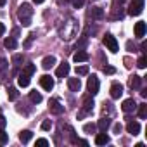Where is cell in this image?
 <instances>
[{
  "mask_svg": "<svg viewBox=\"0 0 147 147\" xmlns=\"http://www.w3.org/2000/svg\"><path fill=\"white\" fill-rule=\"evenodd\" d=\"M116 2H119V4H123V2H125V0H116Z\"/></svg>",
  "mask_w": 147,
  "mask_h": 147,
  "instance_id": "cell-43",
  "label": "cell"
},
{
  "mask_svg": "<svg viewBox=\"0 0 147 147\" xmlns=\"http://www.w3.org/2000/svg\"><path fill=\"white\" fill-rule=\"evenodd\" d=\"M140 83H142V78H140V76L133 75V76L130 78V87H131V88H138V87H140Z\"/></svg>",
  "mask_w": 147,
  "mask_h": 147,
  "instance_id": "cell-23",
  "label": "cell"
},
{
  "mask_svg": "<svg viewBox=\"0 0 147 147\" xmlns=\"http://www.w3.org/2000/svg\"><path fill=\"white\" fill-rule=\"evenodd\" d=\"M87 14H88V18H92V19H102V18H104V9H102V7H90Z\"/></svg>",
  "mask_w": 147,
  "mask_h": 147,
  "instance_id": "cell-8",
  "label": "cell"
},
{
  "mask_svg": "<svg viewBox=\"0 0 147 147\" xmlns=\"http://www.w3.org/2000/svg\"><path fill=\"white\" fill-rule=\"evenodd\" d=\"M121 109H123L125 113H131V111H135V109H137V104H135V100H133V99H126V100H123Z\"/></svg>",
  "mask_w": 147,
  "mask_h": 147,
  "instance_id": "cell-14",
  "label": "cell"
},
{
  "mask_svg": "<svg viewBox=\"0 0 147 147\" xmlns=\"http://www.w3.org/2000/svg\"><path fill=\"white\" fill-rule=\"evenodd\" d=\"M5 2H7V0H0V7H2V5H5Z\"/></svg>",
  "mask_w": 147,
  "mask_h": 147,
  "instance_id": "cell-42",
  "label": "cell"
},
{
  "mask_svg": "<svg viewBox=\"0 0 147 147\" xmlns=\"http://www.w3.org/2000/svg\"><path fill=\"white\" fill-rule=\"evenodd\" d=\"M7 95H9V100H16L18 95H19V92H18V88H9Z\"/></svg>",
  "mask_w": 147,
  "mask_h": 147,
  "instance_id": "cell-27",
  "label": "cell"
},
{
  "mask_svg": "<svg viewBox=\"0 0 147 147\" xmlns=\"http://www.w3.org/2000/svg\"><path fill=\"white\" fill-rule=\"evenodd\" d=\"M104 73H107V75H113V73H114V67H111V66H106V67H104Z\"/></svg>",
  "mask_w": 147,
  "mask_h": 147,
  "instance_id": "cell-38",
  "label": "cell"
},
{
  "mask_svg": "<svg viewBox=\"0 0 147 147\" xmlns=\"http://www.w3.org/2000/svg\"><path fill=\"white\" fill-rule=\"evenodd\" d=\"M133 33H135V36H137V38H142V36L145 35V23H144V21H138V23H135Z\"/></svg>",
  "mask_w": 147,
  "mask_h": 147,
  "instance_id": "cell-13",
  "label": "cell"
},
{
  "mask_svg": "<svg viewBox=\"0 0 147 147\" xmlns=\"http://www.w3.org/2000/svg\"><path fill=\"white\" fill-rule=\"evenodd\" d=\"M7 64H9V62H7V59H4V57H0V71H4V69L7 67Z\"/></svg>",
  "mask_w": 147,
  "mask_h": 147,
  "instance_id": "cell-36",
  "label": "cell"
},
{
  "mask_svg": "<svg viewBox=\"0 0 147 147\" xmlns=\"http://www.w3.org/2000/svg\"><path fill=\"white\" fill-rule=\"evenodd\" d=\"M18 85H19V87H23V88H24V87H28V85H30V76L21 75V76L18 78Z\"/></svg>",
  "mask_w": 147,
  "mask_h": 147,
  "instance_id": "cell-25",
  "label": "cell"
},
{
  "mask_svg": "<svg viewBox=\"0 0 147 147\" xmlns=\"http://www.w3.org/2000/svg\"><path fill=\"white\" fill-rule=\"evenodd\" d=\"M69 69H71V67H69V64H67V62H61V64H59V67L55 69V76H57V78H64V76H67Z\"/></svg>",
  "mask_w": 147,
  "mask_h": 147,
  "instance_id": "cell-7",
  "label": "cell"
},
{
  "mask_svg": "<svg viewBox=\"0 0 147 147\" xmlns=\"http://www.w3.org/2000/svg\"><path fill=\"white\" fill-rule=\"evenodd\" d=\"M137 66H138V67H140V69H144V67H145V66H147V59H145V57H144V55H142V57H140V59H138V61H137Z\"/></svg>",
  "mask_w": 147,
  "mask_h": 147,
  "instance_id": "cell-30",
  "label": "cell"
},
{
  "mask_svg": "<svg viewBox=\"0 0 147 147\" xmlns=\"http://www.w3.org/2000/svg\"><path fill=\"white\" fill-rule=\"evenodd\" d=\"M83 4H85V0H73V7H75V9L83 7Z\"/></svg>",
  "mask_w": 147,
  "mask_h": 147,
  "instance_id": "cell-34",
  "label": "cell"
},
{
  "mask_svg": "<svg viewBox=\"0 0 147 147\" xmlns=\"http://www.w3.org/2000/svg\"><path fill=\"white\" fill-rule=\"evenodd\" d=\"M4 47H5V49H9V50H14V49L18 47V42H16V38H14V36H9V38H5V40H4Z\"/></svg>",
  "mask_w": 147,
  "mask_h": 147,
  "instance_id": "cell-18",
  "label": "cell"
},
{
  "mask_svg": "<svg viewBox=\"0 0 147 147\" xmlns=\"http://www.w3.org/2000/svg\"><path fill=\"white\" fill-rule=\"evenodd\" d=\"M67 87H69L71 92H80V88H82L80 78H69V80H67Z\"/></svg>",
  "mask_w": 147,
  "mask_h": 147,
  "instance_id": "cell-12",
  "label": "cell"
},
{
  "mask_svg": "<svg viewBox=\"0 0 147 147\" xmlns=\"http://www.w3.org/2000/svg\"><path fill=\"white\" fill-rule=\"evenodd\" d=\"M126 131L130 133V135H138L140 133V123H137V121H128V125H126Z\"/></svg>",
  "mask_w": 147,
  "mask_h": 147,
  "instance_id": "cell-11",
  "label": "cell"
},
{
  "mask_svg": "<svg viewBox=\"0 0 147 147\" xmlns=\"http://www.w3.org/2000/svg\"><path fill=\"white\" fill-rule=\"evenodd\" d=\"M50 128H52V121L50 119H45L42 123V130H50Z\"/></svg>",
  "mask_w": 147,
  "mask_h": 147,
  "instance_id": "cell-33",
  "label": "cell"
},
{
  "mask_svg": "<svg viewBox=\"0 0 147 147\" xmlns=\"http://www.w3.org/2000/svg\"><path fill=\"white\" fill-rule=\"evenodd\" d=\"M12 62H14L16 66H19V64L23 62V55H21V54H16V55L12 57Z\"/></svg>",
  "mask_w": 147,
  "mask_h": 147,
  "instance_id": "cell-31",
  "label": "cell"
},
{
  "mask_svg": "<svg viewBox=\"0 0 147 147\" xmlns=\"http://www.w3.org/2000/svg\"><path fill=\"white\" fill-rule=\"evenodd\" d=\"M92 109H94V100H92L90 97H87V99L83 100V109L80 111V114H78V118H83V116H87V114H90V113H92Z\"/></svg>",
  "mask_w": 147,
  "mask_h": 147,
  "instance_id": "cell-6",
  "label": "cell"
},
{
  "mask_svg": "<svg viewBox=\"0 0 147 147\" xmlns=\"http://www.w3.org/2000/svg\"><path fill=\"white\" fill-rule=\"evenodd\" d=\"M123 95V85L121 83H113L111 85V97L113 99H119Z\"/></svg>",
  "mask_w": 147,
  "mask_h": 147,
  "instance_id": "cell-10",
  "label": "cell"
},
{
  "mask_svg": "<svg viewBox=\"0 0 147 147\" xmlns=\"http://www.w3.org/2000/svg\"><path fill=\"white\" fill-rule=\"evenodd\" d=\"M83 131H85V133H94V131H95V125H94V123H87V125L83 126Z\"/></svg>",
  "mask_w": 147,
  "mask_h": 147,
  "instance_id": "cell-29",
  "label": "cell"
},
{
  "mask_svg": "<svg viewBox=\"0 0 147 147\" xmlns=\"http://www.w3.org/2000/svg\"><path fill=\"white\" fill-rule=\"evenodd\" d=\"M49 145V140L47 138H38L36 140V147H47Z\"/></svg>",
  "mask_w": 147,
  "mask_h": 147,
  "instance_id": "cell-32",
  "label": "cell"
},
{
  "mask_svg": "<svg viewBox=\"0 0 147 147\" xmlns=\"http://www.w3.org/2000/svg\"><path fill=\"white\" fill-rule=\"evenodd\" d=\"M104 45H106L113 54H116L118 49H119V45H118V42H116V38H114L113 35H106V36H104Z\"/></svg>",
  "mask_w": 147,
  "mask_h": 147,
  "instance_id": "cell-3",
  "label": "cell"
},
{
  "mask_svg": "<svg viewBox=\"0 0 147 147\" xmlns=\"http://www.w3.org/2000/svg\"><path fill=\"white\" fill-rule=\"evenodd\" d=\"M7 142V135L4 131H0V144H5Z\"/></svg>",
  "mask_w": 147,
  "mask_h": 147,
  "instance_id": "cell-37",
  "label": "cell"
},
{
  "mask_svg": "<svg viewBox=\"0 0 147 147\" xmlns=\"http://www.w3.org/2000/svg\"><path fill=\"white\" fill-rule=\"evenodd\" d=\"M109 125H111L109 118H100V119H99V123H97V126H99V130H100V131H106V130L109 128Z\"/></svg>",
  "mask_w": 147,
  "mask_h": 147,
  "instance_id": "cell-21",
  "label": "cell"
},
{
  "mask_svg": "<svg viewBox=\"0 0 147 147\" xmlns=\"http://www.w3.org/2000/svg\"><path fill=\"white\" fill-rule=\"evenodd\" d=\"M76 75H80V76L88 75V66H80V67H76Z\"/></svg>",
  "mask_w": 147,
  "mask_h": 147,
  "instance_id": "cell-28",
  "label": "cell"
},
{
  "mask_svg": "<svg viewBox=\"0 0 147 147\" xmlns=\"http://www.w3.org/2000/svg\"><path fill=\"white\" fill-rule=\"evenodd\" d=\"M87 87H88V92H90V95H97V94H99V78H97L95 75H92V76L88 78V83H87Z\"/></svg>",
  "mask_w": 147,
  "mask_h": 147,
  "instance_id": "cell-5",
  "label": "cell"
},
{
  "mask_svg": "<svg viewBox=\"0 0 147 147\" xmlns=\"http://www.w3.org/2000/svg\"><path fill=\"white\" fill-rule=\"evenodd\" d=\"M144 9V0H133L130 4V9H128V14L130 16H138Z\"/></svg>",
  "mask_w": 147,
  "mask_h": 147,
  "instance_id": "cell-4",
  "label": "cell"
},
{
  "mask_svg": "<svg viewBox=\"0 0 147 147\" xmlns=\"http://www.w3.org/2000/svg\"><path fill=\"white\" fill-rule=\"evenodd\" d=\"M78 30H80V24H78V21L76 19H73V18H67L66 21H62L61 24H59V28H57V31H59V36L62 38V40H73L76 35H78Z\"/></svg>",
  "mask_w": 147,
  "mask_h": 147,
  "instance_id": "cell-1",
  "label": "cell"
},
{
  "mask_svg": "<svg viewBox=\"0 0 147 147\" xmlns=\"http://www.w3.org/2000/svg\"><path fill=\"white\" fill-rule=\"evenodd\" d=\"M73 61L75 62H85V61H88V54L85 50H78L75 55H73Z\"/></svg>",
  "mask_w": 147,
  "mask_h": 147,
  "instance_id": "cell-16",
  "label": "cell"
},
{
  "mask_svg": "<svg viewBox=\"0 0 147 147\" xmlns=\"http://www.w3.org/2000/svg\"><path fill=\"white\" fill-rule=\"evenodd\" d=\"M31 16H33L31 5H30V4H23V5L19 7V11H18V18H19V21H21V24H23V26H30V24H31Z\"/></svg>",
  "mask_w": 147,
  "mask_h": 147,
  "instance_id": "cell-2",
  "label": "cell"
},
{
  "mask_svg": "<svg viewBox=\"0 0 147 147\" xmlns=\"http://www.w3.org/2000/svg\"><path fill=\"white\" fill-rule=\"evenodd\" d=\"M31 137H33V133H31L30 130H23V131L19 133V140H21L23 144H28V142L31 140Z\"/></svg>",
  "mask_w": 147,
  "mask_h": 147,
  "instance_id": "cell-20",
  "label": "cell"
},
{
  "mask_svg": "<svg viewBox=\"0 0 147 147\" xmlns=\"http://www.w3.org/2000/svg\"><path fill=\"white\" fill-rule=\"evenodd\" d=\"M5 125H7V119L0 114V131H4V128H5Z\"/></svg>",
  "mask_w": 147,
  "mask_h": 147,
  "instance_id": "cell-35",
  "label": "cell"
},
{
  "mask_svg": "<svg viewBox=\"0 0 147 147\" xmlns=\"http://www.w3.org/2000/svg\"><path fill=\"white\" fill-rule=\"evenodd\" d=\"M4 33H5V26H4V24H2V23H0V36H2V35H4Z\"/></svg>",
  "mask_w": 147,
  "mask_h": 147,
  "instance_id": "cell-40",
  "label": "cell"
},
{
  "mask_svg": "<svg viewBox=\"0 0 147 147\" xmlns=\"http://www.w3.org/2000/svg\"><path fill=\"white\" fill-rule=\"evenodd\" d=\"M30 100L35 102V104H40V102H42V94L36 92V90H35V92H30Z\"/></svg>",
  "mask_w": 147,
  "mask_h": 147,
  "instance_id": "cell-24",
  "label": "cell"
},
{
  "mask_svg": "<svg viewBox=\"0 0 147 147\" xmlns=\"http://www.w3.org/2000/svg\"><path fill=\"white\" fill-rule=\"evenodd\" d=\"M107 142H109V137L106 135V131L97 133V137H95V144H97V145H106Z\"/></svg>",
  "mask_w": 147,
  "mask_h": 147,
  "instance_id": "cell-17",
  "label": "cell"
},
{
  "mask_svg": "<svg viewBox=\"0 0 147 147\" xmlns=\"http://www.w3.org/2000/svg\"><path fill=\"white\" fill-rule=\"evenodd\" d=\"M35 71H36V66H35V64H26V66H24V69H23V75L31 76Z\"/></svg>",
  "mask_w": 147,
  "mask_h": 147,
  "instance_id": "cell-22",
  "label": "cell"
},
{
  "mask_svg": "<svg viewBox=\"0 0 147 147\" xmlns=\"http://www.w3.org/2000/svg\"><path fill=\"white\" fill-rule=\"evenodd\" d=\"M50 113L52 114H62L64 113V106H61L55 99H52L50 100Z\"/></svg>",
  "mask_w": 147,
  "mask_h": 147,
  "instance_id": "cell-15",
  "label": "cell"
},
{
  "mask_svg": "<svg viewBox=\"0 0 147 147\" xmlns=\"http://www.w3.org/2000/svg\"><path fill=\"white\" fill-rule=\"evenodd\" d=\"M40 85H42L43 90H49V92H50V90L54 88V80H52L49 75H43V76L40 78Z\"/></svg>",
  "mask_w": 147,
  "mask_h": 147,
  "instance_id": "cell-9",
  "label": "cell"
},
{
  "mask_svg": "<svg viewBox=\"0 0 147 147\" xmlns=\"http://www.w3.org/2000/svg\"><path fill=\"white\" fill-rule=\"evenodd\" d=\"M138 116L144 119V118H147V104H140L138 106Z\"/></svg>",
  "mask_w": 147,
  "mask_h": 147,
  "instance_id": "cell-26",
  "label": "cell"
},
{
  "mask_svg": "<svg viewBox=\"0 0 147 147\" xmlns=\"http://www.w3.org/2000/svg\"><path fill=\"white\" fill-rule=\"evenodd\" d=\"M33 2H35V4H43L45 0H33Z\"/></svg>",
  "mask_w": 147,
  "mask_h": 147,
  "instance_id": "cell-41",
  "label": "cell"
},
{
  "mask_svg": "<svg viewBox=\"0 0 147 147\" xmlns=\"http://www.w3.org/2000/svg\"><path fill=\"white\" fill-rule=\"evenodd\" d=\"M54 64H55V57H54V55H47V57L42 61V66H43V69H50Z\"/></svg>",
  "mask_w": 147,
  "mask_h": 147,
  "instance_id": "cell-19",
  "label": "cell"
},
{
  "mask_svg": "<svg viewBox=\"0 0 147 147\" xmlns=\"http://www.w3.org/2000/svg\"><path fill=\"white\" fill-rule=\"evenodd\" d=\"M113 130H114V133H119V131H121V125H119V123H116Z\"/></svg>",
  "mask_w": 147,
  "mask_h": 147,
  "instance_id": "cell-39",
  "label": "cell"
}]
</instances>
